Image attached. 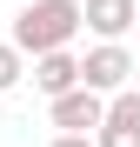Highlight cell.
<instances>
[{
	"mask_svg": "<svg viewBox=\"0 0 140 147\" xmlns=\"http://www.w3.org/2000/svg\"><path fill=\"white\" fill-rule=\"evenodd\" d=\"M80 27H87V7L80 0H27V7L13 13V47L54 54V47H67Z\"/></svg>",
	"mask_w": 140,
	"mask_h": 147,
	"instance_id": "obj_1",
	"label": "cell"
},
{
	"mask_svg": "<svg viewBox=\"0 0 140 147\" xmlns=\"http://www.w3.org/2000/svg\"><path fill=\"white\" fill-rule=\"evenodd\" d=\"M47 114H54V127H60V134H87V127H100V120H107V94L80 80V87L54 94V100H47Z\"/></svg>",
	"mask_w": 140,
	"mask_h": 147,
	"instance_id": "obj_2",
	"label": "cell"
},
{
	"mask_svg": "<svg viewBox=\"0 0 140 147\" xmlns=\"http://www.w3.org/2000/svg\"><path fill=\"white\" fill-rule=\"evenodd\" d=\"M127 74H140V67H133V54H127L120 40L87 47V60H80V80H87V87H100V94H120V87H127Z\"/></svg>",
	"mask_w": 140,
	"mask_h": 147,
	"instance_id": "obj_3",
	"label": "cell"
},
{
	"mask_svg": "<svg viewBox=\"0 0 140 147\" xmlns=\"http://www.w3.org/2000/svg\"><path fill=\"white\" fill-rule=\"evenodd\" d=\"M33 87L54 100V94H67V87H80V60L67 54V47H54V54H33Z\"/></svg>",
	"mask_w": 140,
	"mask_h": 147,
	"instance_id": "obj_4",
	"label": "cell"
},
{
	"mask_svg": "<svg viewBox=\"0 0 140 147\" xmlns=\"http://www.w3.org/2000/svg\"><path fill=\"white\" fill-rule=\"evenodd\" d=\"M87 7V27L100 34V40H120L133 20H140V0H80Z\"/></svg>",
	"mask_w": 140,
	"mask_h": 147,
	"instance_id": "obj_5",
	"label": "cell"
},
{
	"mask_svg": "<svg viewBox=\"0 0 140 147\" xmlns=\"http://www.w3.org/2000/svg\"><path fill=\"white\" fill-rule=\"evenodd\" d=\"M20 80H27V47H13V40H0V94H13Z\"/></svg>",
	"mask_w": 140,
	"mask_h": 147,
	"instance_id": "obj_6",
	"label": "cell"
},
{
	"mask_svg": "<svg viewBox=\"0 0 140 147\" xmlns=\"http://www.w3.org/2000/svg\"><path fill=\"white\" fill-rule=\"evenodd\" d=\"M93 140H100V147H140V120H113V114H107Z\"/></svg>",
	"mask_w": 140,
	"mask_h": 147,
	"instance_id": "obj_7",
	"label": "cell"
},
{
	"mask_svg": "<svg viewBox=\"0 0 140 147\" xmlns=\"http://www.w3.org/2000/svg\"><path fill=\"white\" fill-rule=\"evenodd\" d=\"M54 147H100V140H93V134H60Z\"/></svg>",
	"mask_w": 140,
	"mask_h": 147,
	"instance_id": "obj_8",
	"label": "cell"
}]
</instances>
